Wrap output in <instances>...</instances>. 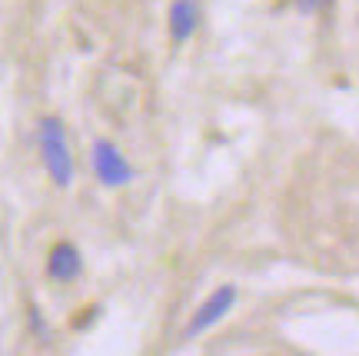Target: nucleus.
<instances>
[{"label":"nucleus","instance_id":"nucleus-6","mask_svg":"<svg viewBox=\"0 0 359 356\" xmlns=\"http://www.w3.org/2000/svg\"><path fill=\"white\" fill-rule=\"evenodd\" d=\"M293 4L299 13H320V11H326L333 0H293Z\"/></svg>","mask_w":359,"mask_h":356},{"label":"nucleus","instance_id":"nucleus-5","mask_svg":"<svg viewBox=\"0 0 359 356\" xmlns=\"http://www.w3.org/2000/svg\"><path fill=\"white\" fill-rule=\"evenodd\" d=\"M196 27H200V4L196 0H173L170 4V37L177 44H187L196 34Z\"/></svg>","mask_w":359,"mask_h":356},{"label":"nucleus","instance_id":"nucleus-4","mask_svg":"<svg viewBox=\"0 0 359 356\" xmlns=\"http://www.w3.org/2000/svg\"><path fill=\"white\" fill-rule=\"evenodd\" d=\"M47 273H50V280L57 283H70L77 280L80 273H83V256L74 243H57L50 250V260H47Z\"/></svg>","mask_w":359,"mask_h":356},{"label":"nucleus","instance_id":"nucleus-1","mask_svg":"<svg viewBox=\"0 0 359 356\" xmlns=\"http://www.w3.org/2000/svg\"><path fill=\"white\" fill-rule=\"evenodd\" d=\"M37 143L43 166L57 187H70L74 183V157H70V143H67V130L57 117H43L37 127Z\"/></svg>","mask_w":359,"mask_h":356},{"label":"nucleus","instance_id":"nucleus-2","mask_svg":"<svg viewBox=\"0 0 359 356\" xmlns=\"http://www.w3.org/2000/svg\"><path fill=\"white\" fill-rule=\"evenodd\" d=\"M93 173L103 187H127L133 180V166L127 164V157L116 150V143L110 140H97L93 143Z\"/></svg>","mask_w":359,"mask_h":356},{"label":"nucleus","instance_id":"nucleus-3","mask_svg":"<svg viewBox=\"0 0 359 356\" xmlns=\"http://www.w3.org/2000/svg\"><path fill=\"white\" fill-rule=\"evenodd\" d=\"M233 303H236V286H219V290H213L203 300V306L193 313L190 327H187V340H193V336L206 333L210 327H217L219 319L233 310Z\"/></svg>","mask_w":359,"mask_h":356}]
</instances>
